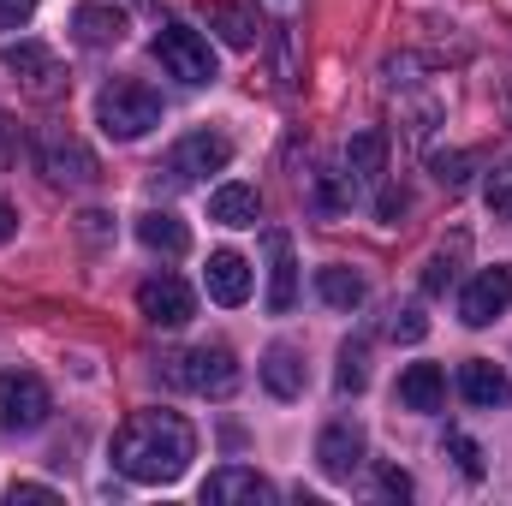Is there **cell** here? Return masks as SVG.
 <instances>
[{"instance_id": "8d00e7d4", "label": "cell", "mask_w": 512, "mask_h": 506, "mask_svg": "<svg viewBox=\"0 0 512 506\" xmlns=\"http://www.w3.org/2000/svg\"><path fill=\"white\" fill-rule=\"evenodd\" d=\"M274 6H280V12H292V0H274Z\"/></svg>"}, {"instance_id": "6da1fadb", "label": "cell", "mask_w": 512, "mask_h": 506, "mask_svg": "<svg viewBox=\"0 0 512 506\" xmlns=\"http://www.w3.org/2000/svg\"><path fill=\"white\" fill-rule=\"evenodd\" d=\"M191 459H197V429L179 411H131L114 435V471L143 489L179 483Z\"/></svg>"}, {"instance_id": "484cf974", "label": "cell", "mask_w": 512, "mask_h": 506, "mask_svg": "<svg viewBox=\"0 0 512 506\" xmlns=\"http://www.w3.org/2000/svg\"><path fill=\"white\" fill-rule=\"evenodd\" d=\"M447 459L465 471V483H483V447L471 435H447Z\"/></svg>"}, {"instance_id": "e0dca14e", "label": "cell", "mask_w": 512, "mask_h": 506, "mask_svg": "<svg viewBox=\"0 0 512 506\" xmlns=\"http://www.w3.org/2000/svg\"><path fill=\"white\" fill-rule=\"evenodd\" d=\"M441 399H447L441 364H405L399 370V405L405 411H441Z\"/></svg>"}, {"instance_id": "277c9868", "label": "cell", "mask_w": 512, "mask_h": 506, "mask_svg": "<svg viewBox=\"0 0 512 506\" xmlns=\"http://www.w3.org/2000/svg\"><path fill=\"white\" fill-rule=\"evenodd\" d=\"M48 411H54V399H48L42 376H30V370L0 376V435H30L48 423Z\"/></svg>"}, {"instance_id": "4dcf8cb0", "label": "cell", "mask_w": 512, "mask_h": 506, "mask_svg": "<svg viewBox=\"0 0 512 506\" xmlns=\"http://www.w3.org/2000/svg\"><path fill=\"white\" fill-rule=\"evenodd\" d=\"M36 12V0H0V30H18Z\"/></svg>"}, {"instance_id": "f1b7e54d", "label": "cell", "mask_w": 512, "mask_h": 506, "mask_svg": "<svg viewBox=\"0 0 512 506\" xmlns=\"http://www.w3.org/2000/svg\"><path fill=\"white\" fill-rule=\"evenodd\" d=\"M60 495L48 489V483H12L6 489V506H54Z\"/></svg>"}, {"instance_id": "5bb4252c", "label": "cell", "mask_w": 512, "mask_h": 506, "mask_svg": "<svg viewBox=\"0 0 512 506\" xmlns=\"http://www.w3.org/2000/svg\"><path fill=\"white\" fill-rule=\"evenodd\" d=\"M316 465H322L334 483L352 477V471L364 465V429H358V423H328L322 441H316Z\"/></svg>"}, {"instance_id": "d6986e66", "label": "cell", "mask_w": 512, "mask_h": 506, "mask_svg": "<svg viewBox=\"0 0 512 506\" xmlns=\"http://www.w3.org/2000/svg\"><path fill=\"white\" fill-rule=\"evenodd\" d=\"M387 167V131L364 126L352 131V143H346V179H358V185H376Z\"/></svg>"}, {"instance_id": "4fadbf2b", "label": "cell", "mask_w": 512, "mask_h": 506, "mask_svg": "<svg viewBox=\"0 0 512 506\" xmlns=\"http://www.w3.org/2000/svg\"><path fill=\"white\" fill-rule=\"evenodd\" d=\"M0 66L18 72L36 96H54V90H60V66H54V54H48L42 42H6V48H0Z\"/></svg>"}, {"instance_id": "ac0fdd59", "label": "cell", "mask_w": 512, "mask_h": 506, "mask_svg": "<svg viewBox=\"0 0 512 506\" xmlns=\"http://www.w3.org/2000/svg\"><path fill=\"white\" fill-rule=\"evenodd\" d=\"M137 245L155 256H185L191 251V233H185V221L179 215H167V209H149V215H137Z\"/></svg>"}, {"instance_id": "3957f363", "label": "cell", "mask_w": 512, "mask_h": 506, "mask_svg": "<svg viewBox=\"0 0 512 506\" xmlns=\"http://www.w3.org/2000/svg\"><path fill=\"white\" fill-rule=\"evenodd\" d=\"M36 173L48 179V185H66V191H84V185H96V155L72 137V131H60V126H48V131H36Z\"/></svg>"}, {"instance_id": "836d02e7", "label": "cell", "mask_w": 512, "mask_h": 506, "mask_svg": "<svg viewBox=\"0 0 512 506\" xmlns=\"http://www.w3.org/2000/svg\"><path fill=\"white\" fill-rule=\"evenodd\" d=\"M376 215H382V221H393V215H405V191H393V185H387L382 197H376Z\"/></svg>"}, {"instance_id": "5b68a950", "label": "cell", "mask_w": 512, "mask_h": 506, "mask_svg": "<svg viewBox=\"0 0 512 506\" xmlns=\"http://www.w3.org/2000/svg\"><path fill=\"white\" fill-rule=\"evenodd\" d=\"M167 376L179 381V387H191V393H209V399H227L233 387H239V358L227 352V346H191V352H179L173 358V370Z\"/></svg>"}, {"instance_id": "d4e9b609", "label": "cell", "mask_w": 512, "mask_h": 506, "mask_svg": "<svg viewBox=\"0 0 512 506\" xmlns=\"http://www.w3.org/2000/svg\"><path fill=\"white\" fill-rule=\"evenodd\" d=\"M483 203H489V215L495 221H512V155L489 173V185H483Z\"/></svg>"}, {"instance_id": "52a82bcc", "label": "cell", "mask_w": 512, "mask_h": 506, "mask_svg": "<svg viewBox=\"0 0 512 506\" xmlns=\"http://www.w3.org/2000/svg\"><path fill=\"white\" fill-rule=\"evenodd\" d=\"M233 161V137H221V131H185L173 149H167V179H179V185H191V179H203V173H221Z\"/></svg>"}, {"instance_id": "9c48e42d", "label": "cell", "mask_w": 512, "mask_h": 506, "mask_svg": "<svg viewBox=\"0 0 512 506\" xmlns=\"http://www.w3.org/2000/svg\"><path fill=\"white\" fill-rule=\"evenodd\" d=\"M507 304H512V262H495V268H483V274L465 286L459 322H465V328H489L495 316H507Z\"/></svg>"}, {"instance_id": "ba28073f", "label": "cell", "mask_w": 512, "mask_h": 506, "mask_svg": "<svg viewBox=\"0 0 512 506\" xmlns=\"http://www.w3.org/2000/svg\"><path fill=\"white\" fill-rule=\"evenodd\" d=\"M137 310H143L149 328H185L197 316V298H191V286L179 274H149L137 286Z\"/></svg>"}, {"instance_id": "603a6c76", "label": "cell", "mask_w": 512, "mask_h": 506, "mask_svg": "<svg viewBox=\"0 0 512 506\" xmlns=\"http://www.w3.org/2000/svg\"><path fill=\"white\" fill-rule=\"evenodd\" d=\"M209 24L221 30V42H227V48H251V42H256V18L245 12V6L215 0V6H209Z\"/></svg>"}, {"instance_id": "1f68e13d", "label": "cell", "mask_w": 512, "mask_h": 506, "mask_svg": "<svg viewBox=\"0 0 512 506\" xmlns=\"http://www.w3.org/2000/svg\"><path fill=\"white\" fill-rule=\"evenodd\" d=\"M382 495H393V501H405V495H411V477H405L399 465H382Z\"/></svg>"}, {"instance_id": "d6a6232c", "label": "cell", "mask_w": 512, "mask_h": 506, "mask_svg": "<svg viewBox=\"0 0 512 506\" xmlns=\"http://www.w3.org/2000/svg\"><path fill=\"white\" fill-rule=\"evenodd\" d=\"M12 161H18V126L0 114V167H12Z\"/></svg>"}, {"instance_id": "7402d4cb", "label": "cell", "mask_w": 512, "mask_h": 506, "mask_svg": "<svg viewBox=\"0 0 512 506\" xmlns=\"http://www.w3.org/2000/svg\"><path fill=\"white\" fill-rule=\"evenodd\" d=\"M316 292H322L328 310H358V304H364V274L328 262V268H316Z\"/></svg>"}, {"instance_id": "ffe728a7", "label": "cell", "mask_w": 512, "mask_h": 506, "mask_svg": "<svg viewBox=\"0 0 512 506\" xmlns=\"http://www.w3.org/2000/svg\"><path fill=\"white\" fill-rule=\"evenodd\" d=\"M256 215H262L256 185H221L209 197V221H221V227H256Z\"/></svg>"}, {"instance_id": "2e32d148", "label": "cell", "mask_w": 512, "mask_h": 506, "mask_svg": "<svg viewBox=\"0 0 512 506\" xmlns=\"http://www.w3.org/2000/svg\"><path fill=\"white\" fill-rule=\"evenodd\" d=\"M459 393H465L471 405H483V411H495V405H512V381H507V370H495L489 358H471V364L459 370Z\"/></svg>"}, {"instance_id": "7c38bea8", "label": "cell", "mask_w": 512, "mask_h": 506, "mask_svg": "<svg viewBox=\"0 0 512 506\" xmlns=\"http://www.w3.org/2000/svg\"><path fill=\"white\" fill-rule=\"evenodd\" d=\"M72 36L84 48H120L126 42V12L120 6H102V0H78L72 6Z\"/></svg>"}, {"instance_id": "8fae6325", "label": "cell", "mask_w": 512, "mask_h": 506, "mask_svg": "<svg viewBox=\"0 0 512 506\" xmlns=\"http://www.w3.org/2000/svg\"><path fill=\"white\" fill-rule=\"evenodd\" d=\"M262 251H268V310L286 316L298 304V262H292V239L280 227L262 233Z\"/></svg>"}, {"instance_id": "e575fe53", "label": "cell", "mask_w": 512, "mask_h": 506, "mask_svg": "<svg viewBox=\"0 0 512 506\" xmlns=\"http://www.w3.org/2000/svg\"><path fill=\"white\" fill-rule=\"evenodd\" d=\"M6 239H18V209L0 197V245H6Z\"/></svg>"}, {"instance_id": "7a4b0ae2", "label": "cell", "mask_w": 512, "mask_h": 506, "mask_svg": "<svg viewBox=\"0 0 512 506\" xmlns=\"http://www.w3.org/2000/svg\"><path fill=\"white\" fill-rule=\"evenodd\" d=\"M96 126L108 131L114 143H137L143 131L161 126V96L137 78H114L102 96H96Z\"/></svg>"}, {"instance_id": "d590c367", "label": "cell", "mask_w": 512, "mask_h": 506, "mask_svg": "<svg viewBox=\"0 0 512 506\" xmlns=\"http://www.w3.org/2000/svg\"><path fill=\"white\" fill-rule=\"evenodd\" d=\"M501 102H507V120H512V78L501 84Z\"/></svg>"}, {"instance_id": "cb8c5ba5", "label": "cell", "mask_w": 512, "mask_h": 506, "mask_svg": "<svg viewBox=\"0 0 512 506\" xmlns=\"http://www.w3.org/2000/svg\"><path fill=\"white\" fill-rule=\"evenodd\" d=\"M340 393H364V387H370V346H364V340H346V346H340Z\"/></svg>"}, {"instance_id": "30bf717a", "label": "cell", "mask_w": 512, "mask_h": 506, "mask_svg": "<svg viewBox=\"0 0 512 506\" xmlns=\"http://www.w3.org/2000/svg\"><path fill=\"white\" fill-rule=\"evenodd\" d=\"M203 501L209 506H233V501L262 506V501H274V483H268L262 471H251V465H221V471H209Z\"/></svg>"}, {"instance_id": "f546056e", "label": "cell", "mask_w": 512, "mask_h": 506, "mask_svg": "<svg viewBox=\"0 0 512 506\" xmlns=\"http://www.w3.org/2000/svg\"><path fill=\"white\" fill-rule=\"evenodd\" d=\"M447 280H453V262H447V256H435V262L423 268V292H447Z\"/></svg>"}, {"instance_id": "44dd1931", "label": "cell", "mask_w": 512, "mask_h": 506, "mask_svg": "<svg viewBox=\"0 0 512 506\" xmlns=\"http://www.w3.org/2000/svg\"><path fill=\"white\" fill-rule=\"evenodd\" d=\"M262 387H268L274 399H298V393H304V364H298L292 346H268V358H262Z\"/></svg>"}, {"instance_id": "8992f818", "label": "cell", "mask_w": 512, "mask_h": 506, "mask_svg": "<svg viewBox=\"0 0 512 506\" xmlns=\"http://www.w3.org/2000/svg\"><path fill=\"white\" fill-rule=\"evenodd\" d=\"M155 60H161L179 84H215V54H209V42H203L191 24H167V30L155 36Z\"/></svg>"}, {"instance_id": "4316f807", "label": "cell", "mask_w": 512, "mask_h": 506, "mask_svg": "<svg viewBox=\"0 0 512 506\" xmlns=\"http://www.w3.org/2000/svg\"><path fill=\"white\" fill-rule=\"evenodd\" d=\"M387 334H393V340H405V346H417V340L429 334V322H423V310H417V304H405V310H393Z\"/></svg>"}, {"instance_id": "83f0119b", "label": "cell", "mask_w": 512, "mask_h": 506, "mask_svg": "<svg viewBox=\"0 0 512 506\" xmlns=\"http://www.w3.org/2000/svg\"><path fill=\"white\" fill-rule=\"evenodd\" d=\"M429 167H435V179H441L447 191H459V185H465V173H471V155H465V149H453V155H435Z\"/></svg>"}, {"instance_id": "9a60e30c", "label": "cell", "mask_w": 512, "mask_h": 506, "mask_svg": "<svg viewBox=\"0 0 512 506\" xmlns=\"http://www.w3.org/2000/svg\"><path fill=\"white\" fill-rule=\"evenodd\" d=\"M203 286H209V298H215V304H227V310H233V304H245V298H251V262H245L239 251H215V256H209V268H203Z\"/></svg>"}]
</instances>
